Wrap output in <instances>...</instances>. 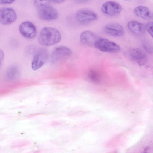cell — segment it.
<instances>
[{
    "label": "cell",
    "instance_id": "e0dca14e",
    "mask_svg": "<svg viewBox=\"0 0 153 153\" xmlns=\"http://www.w3.org/2000/svg\"><path fill=\"white\" fill-rule=\"evenodd\" d=\"M15 1L13 0H1L0 3L2 4H9L13 3Z\"/></svg>",
    "mask_w": 153,
    "mask_h": 153
},
{
    "label": "cell",
    "instance_id": "5bb4252c",
    "mask_svg": "<svg viewBox=\"0 0 153 153\" xmlns=\"http://www.w3.org/2000/svg\"><path fill=\"white\" fill-rule=\"evenodd\" d=\"M134 13L137 16L146 20L150 19L151 15L149 9L146 7L139 6L136 7L134 10Z\"/></svg>",
    "mask_w": 153,
    "mask_h": 153
},
{
    "label": "cell",
    "instance_id": "9a60e30c",
    "mask_svg": "<svg viewBox=\"0 0 153 153\" xmlns=\"http://www.w3.org/2000/svg\"><path fill=\"white\" fill-rule=\"evenodd\" d=\"M20 71L16 66L9 68L6 72L7 78L10 80H14L18 79L20 76Z\"/></svg>",
    "mask_w": 153,
    "mask_h": 153
},
{
    "label": "cell",
    "instance_id": "5b68a950",
    "mask_svg": "<svg viewBox=\"0 0 153 153\" xmlns=\"http://www.w3.org/2000/svg\"><path fill=\"white\" fill-rule=\"evenodd\" d=\"M72 51L69 48L60 46L56 48L53 51L51 59L53 62L66 59L71 55Z\"/></svg>",
    "mask_w": 153,
    "mask_h": 153
},
{
    "label": "cell",
    "instance_id": "7c38bea8",
    "mask_svg": "<svg viewBox=\"0 0 153 153\" xmlns=\"http://www.w3.org/2000/svg\"><path fill=\"white\" fill-rule=\"evenodd\" d=\"M100 37L93 32L86 30L83 32L80 37V40L83 44L95 47V44Z\"/></svg>",
    "mask_w": 153,
    "mask_h": 153
},
{
    "label": "cell",
    "instance_id": "52a82bcc",
    "mask_svg": "<svg viewBox=\"0 0 153 153\" xmlns=\"http://www.w3.org/2000/svg\"><path fill=\"white\" fill-rule=\"evenodd\" d=\"M16 13L14 10L10 7H3L0 10V21L4 25L10 24L16 20Z\"/></svg>",
    "mask_w": 153,
    "mask_h": 153
},
{
    "label": "cell",
    "instance_id": "2e32d148",
    "mask_svg": "<svg viewBox=\"0 0 153 153\" xmlns=\"http://www.w3.org/2000/svg\"><path fill=\"white\" fill-rule=\"evenodd\" d=\"M145 26L146 29L153 38V22H148Z\"/></svg>",
    "mask_w": 153,
    "mask_h": 153
},
{
    "label": "cell",
    "instance_id": "8992f818",
    "mask_svg": "<svg viewBox=\"0 0 153 153\" xmlns=\"http://www.w3.org/2000/svg\"><path fill=\"white\" fill-rule=\"evenodd\" d=\"M19 29L21 34L27 38H33L36 34V29L35 26L29 21L22 22L19 25Z\"/></svg>",
    "mask_w": 153,
    "mask_h": 153
},
{
    "label": "cell",
    "instance_id": "ffe728a7",
    "mask_svg": "<svg viewBox=\"0 0 153 153\" xmlns=\"http://www.w3.org/2000/svg\"><path fill=\"white\" fill-rule=\"evenodd\" d=\"M147 153V152H144V153Z\"/></svg>",
    "mask_w": 153,
    "mask_h": 153
},
{
    "label": "cell",
    "instance_id": "277c9868",
    "mask_svg": "<svg viewBox=\"0 0 153 153\" xmlns=\"http://www.w3.org/2000/svg\"><path fill=\"white\" fill-rule=\"evenodd\" d=\"M95 47L102 52L110 53H117L120 50V46L115 42L100 37L97 41Z\"/></svg>",
    "mask_w": 153,
    "mask_h": 153
},
{
    "label": "cell",
    "instance_id": "30bf717a",
    "mask_svg": "<svg viewBox=\"0 0 153 153\" xmlns=\"http://www.w3.org/2000/svg\"><path fill=\"white\" fill-rule=\"evenodd\" d=\"M128 55L132 61L139 65H144L147 60V55L140 48L130 49L128 51Z\"/></svg>",
    "mask_w": 153,
    "mask_h": 153
},
{
    "label": "cell",
    "instance_id": "8fae6325",
    "mask_svg": "<svg viewBox=\"0 0 153 153\" xmlns=\"http://www.w3.org/2000/svg\"><path fill=\"white\" fill-rule=\"evenodd\" d=\"M104 31L106 34L115 37L122 36L124 32L123 26L117 23H113L106 25L104 28Z\"/></svg>",
    "mask_w": 153,
    "mask_h": 153
},
{
    "label": "cell",
    "instance_id": "d6986e66",
    "mask_svg": "<svg viewBox=\"0 0 153 153\" xmlns=\"http://www.w3.org/2000/svg\"><path fill=\"white\" fill-rule=\"evenodd\" d=\"M50 2H52L54 3H59L62 2L64 1V0H51L49 1Z\"/></svg>",
    "mask_w": 153,
    "mask_h": 153
},
{
    "label": "cell",
    "instance_id": "ba28073f",
    "mask_svg": "<svg viewBox=\"0 0 153 153\" xmlns=\"http://www.w3.org/2000/svg\"><path fill=\"white\" fill-rule=\"evenodd\" d=\"M98 16L94 12L87 9H82L78 11L76 14V18L80 22L86 24L95 21Z\"/></svg>",
    "mask_w": 153,
    "mask_h": 153
},
{
    "label": "cell",
    "instance_id": "4fadbf2b",
    "mask_svg": "<svg viewBox=\"0 0 153 153\" xmlns=\"http://www.w3.org/2000/svg\"><path fill=\"white\" fill-rule=\"evenodd\" d=\"M128 30L133 33L136 35H140L144 33L145 26L141 23L135 21H131L127 24Z\"/></svg>",
    "mask_w": 153,
    "mask_h": 153
},
{
    "label": "cell",
    "instance_id": "6da1fadb",
    "mask_svg": "<svg viewBox=\"0 0 153 153\" xmlns=\"http://www.w3.org/2000/svg\"><path fill=\"white\" fill-rule=\"evenodd\" d=\"M49 1H34L39 17L44 20L56 19L58 13L56 9L49 3Z\"/></svg>",
    "mask_w": 153,
    "mask_h": 153
},
{
    "label": "cell",
    "instance_id": "3957f363",
    "mask_svg": "<svg viewBox=\"0 0 153 153\" xmlns=\"http://www.w3.org/2000/svg\"><path fill=\"white\" fill-rule=\"evenodd\" d=\"M49 56L48 51L44 48L37 49L33 54L31 62V67L33 70L39 69L45 63Z\"/></svg>",
    "mask_w": 153,
    "mask_h": 153
},
{
    "label": "cell",
    "instance_id": "7a4b0ae2",
    "mask_svg": "<svg viewBox=\"0 0 153 153\" xmlns=\"http://www.w3.org/2000/svg\"><path fill=\"white\" fill-rule=\"evenodd\" d=\"M61 39V34L57 29L52 27H45L40 30L38 40L41 45L48 46L57 43Z\"/></svg>",
    "mask_w": 153,
    "mask_h": 153
},
{
    "label": "cell",
    "instance_id": "9c48e42d",
    "mask_svg": "<svg viewBox=\"0 0 153 153\" xmlns=\"http://www.w3.org/2000/svg\"><path fill=\"white\" fill-rule=\"evenodd\" d=\"M102 12L110 16H116L121 12L122 7L118 3L113 1H108L104 3L101 7Z\"/></svg>",
    "mask_w": 153,
    "mask_h": 153
},
{
    "label": "cell",
    "instance_id": "ac0fdd59",
    "mask_svg": "<svg viewBox=\"0 0 153 153\" xmlns=\"http://www.w3.org/2000/svg\"><path fill=\"white\" fill-rule=\"evenodd\" d=\"M0 65L1 66V63L3 62V61L4 58V53L3 51L1 49L0 50Z\"/></svg>",
    "mask_w": 153,
    "mask_h": 153
}]
</instances>
